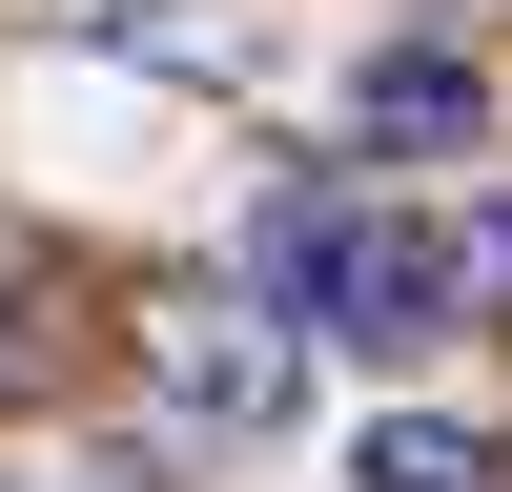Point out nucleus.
I'll return each instance as SVG.
<instances>
[{"label": "nucleus", "instance_id": "nucleus-1", "mask_svg": "<svg viewBox=\"0 0 512 492\" xmlns=\"http://www.w3.org/2000/svg\"><path fill=\"white\" fill-rule=\"evenodd\" d=\"M246 308H287L308 349H451L472 328V226H431V205H267V287Z\"/></svg>", "mask_w": 512, "mask_h": 492}, {"label": "nucleus", "instance_id": "nucleus-2", "mask_svg": "<svg viewBox=\"0 0 512 492\" xmlns=\"http://www.w3.org/2000/svg\"><path fill=\"white\" fill-rule=\"evenodd\" d=\"M144 390H164L185 451H267L287 410H308V328L287 308H164L144 328Z\"/></svg>", "mask_w": 512, "mask_h": 492}, {"label": "nucleus", "instance_id": "nucleus-3", "mask_svg": "<svg viewBox=\"0 0 512 492\" xmlns=\"http://www.w3.org/2000/svg\"><path fill=\"white\" fill-rule=\"evenodd\" d=\"M349 492H512V431H472V410H369Z\"/></svg>", "mask_w": 512, "mask_h": 492}, {"label": "nucleus", "instance_id": "nucleus-4", "mask_svg": "<svg viewBox=\"0 0 512 492\" xmlns=\"http://www.w3.org/2000/svg\"><path fill=\"white\" fill-rule=\"evenodd\" d=\"M349 123H369V144H472V123H492V82L451 62V41H390V62L349 82Z\"/></svg>", "mask_w": 512, "mask_h": 492}, {"label": "nucleus", "instance_id": "nucleus-5", "mask_svg": "<svg viewBox=\"0 0 512 492\" xmlns=\"http://www.w3.org/2000/svg\"><path fill=\"white\" fill-rule=\"evenodd\" d=\"M0 492H62V472H0Z\"/></svg>", "mask_w": 512, "mask_h": 492}]
</instances>
